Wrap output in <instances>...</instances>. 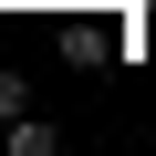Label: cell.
<instances>
[{"label":"cell","mask_w":156,"mask_h":156,"mask_svg":"<svg viewBox=\"0 0 156 156\" xmlns=\"http://www.w3.org/2000/svg\"><path fill=\"white\" fill-rule=\"evenodd\" d=\"M0 146H11V156H62V125H42V115H11V125H0Z\"/></svg>","instance_id":"1"},{"label":"cell","mask_w":156,"mask_h":156,"mask_svg":"<svg viewBox=\"0 0 156 156\" xmlns=\"http://www.w3.org/2000/svg\"><path fill=\"white\" fill-rule=\"evenodd\" d=\"M11 115H31V83H21V73H0V125H11Z\"/></svg>","instance_id":"2"},{"label":"cell","mask_w":156,"mask_h":156,"mask_svg":"<svg viewBox=\"0 0 156 156\" xmlns=\"http://www.w3.org/2000/svg\"><path fill=\"white\" fill-rule=\"evenodd\" d=\"M146 11H156V0H146Z\"/></svg>","instance_id":"3"}]
</instances>
